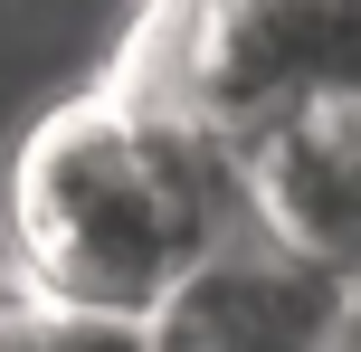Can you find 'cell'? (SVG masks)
<instances>
[{
  "mask_svg": "<svg viewBox=\"0 0 361 352\" xmlns=\"http://www.w3.org/2000/svg\"><path fill=\"white\" fill-rule=\"evenodd\" d=\"M228 238H257L238 152L152 124L114 86L48 105L10 152V248L48 305L152 324Z\"/></svg>",
  "mask_w": 361,
  "mask_h": 352,
  "instance_id": "6da1fadb",
  "label": "cell"
},
{
  "mask_svg": "<svg viewBox=\"0 0 361 352\" xmlns=\"http://www.w3.org/2000/svg\"><path fill=\"white\" fill-rule=\"evenodd\" d=\"M105 86L247 152L324 95H361V0H152Z\"/></svg>",
  "mask_w": 361,
  "mask_h": 352,
  "instance_id": "7a4b0ae2",
  "label": "cell"
},
{
  "mask_svg": "<svg viewBox=\"0 0 361 352\" xmlns=\"http://www.w3.org/2000/svg\"><path fill=\"white\" fill-rule=\"evenodd\" d=\"M352 277L286 257L276 238H228L152 315V352H333Z\"/></svg>",
  "mask_w": 361,
  "mask_h": 352,
  "instance_id": "3957f363",
  "label": "cell"
},
{
  "mask_svg": "<svg viewBox=\"0 0 361 352\" xmlns=\"http://www.w3.org/2000/svg\"><path fill=\"white\" fill-rule=\"evenodd\" d=\"M247 171V229L286 257L361 277V95H324L267 143L238 152Z\"/></svg>",
  "mask_w": 361,
  "mask_h": 352,
  "instance_id": "277c9868",
  "label": "cell"
},
{
  "mask_svg": "<svg viewBox=\"0 0 361 352\" xmlns=\"http://www.w3.org/2000/svg\"><path fill=\"white\" fill-rule=\"evenodd\" d=\"M0 352H152V324L86 315V305H48V296H38L29 315L0 334Z\"/></svg>",
  "mask_w": 361,
  "mask_h": 352,
  "instance_id": "5b68a950",
  "label": "cell"
},
{
  "mask_svg": "<svg viewBox=\"0 0 361 352\" xmlns=\"http://www.w3.org/2000/svg\"><path fill=\"white\" fill-rule=\"evenodd\" d=\"M29 305H38V286H29V277H19V267H0V334H10V324H19V315H29Z\"/></svg>",
  "mask_w": 361,
  "mask_h": 352,
  "instance_id": "8992f818",
  "label": "cell"
},
{
  "mask_svg": "<svg viewBox=\"0 0 361 352\" xmlns=\"http://www.w3.org/2000/svg\"><path fill=\"white\" fill-rule=\"evenodd\" d=\"M333 352H361V277H352V305H343V343Z\"/></svg>",
  "mask_w": 361,
  "mask_h": 352,
  "instance_id": "52a82bcc",
  "label": "cell"
}]
</instances>
